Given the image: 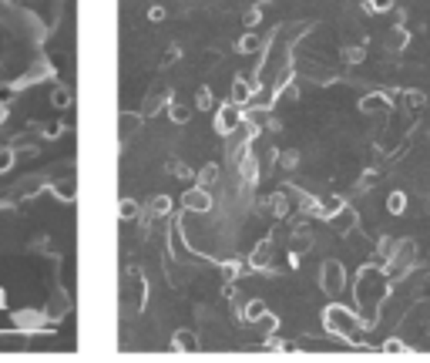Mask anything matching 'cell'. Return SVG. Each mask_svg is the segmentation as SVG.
Here are the masks:
<instances>
[{
	"label": "cell",
	"mask_w": 430,
	"mask_h": 363,
	"mask_svg": "<svg viewBox=\"0 0 430 363\" xmlns=\"http://www.w3.org/2000/svg\"><path fill=\"white\" fill-rule=\"evenodd\" d=\"M387 293H390L387 272H380L376 266H367L363 272H360V279H356V303H360V309H363V326H367V330L376 323L380 303H383Z\"/></svg>",
	"instance_id": "obj_1"
},
{
	"label": "cell",
	"mask_w": 430,
	"mask_h": 363,
	"mask_svg": "<svg viewBox=\"0 0 430 363\" xmlns=\"http://www.w3.org/2000/svg\"><path fill=\"white\" fill-rule=\"evenodd\" d=\"M323 323L326 330L339 337V340H346V343H360V333L367 330L360 316H353L350 309H343V306H326V313H323Z\"/></svg>",
	"instance_id": "obj_2"
},
{
	"label": "cell",
	"mask_w": 430,
	"mask_h": 363,
	"mask_svg": "<svg viewBox=\"0 0 430 363\" xmlns=\"http://www.w3.org/2000/svg\"><path fill=\"white\" fill-rule=\"evenodd\" d=\"M410 263H413V242L404 239V242L387 256V279H404V276L410 272Z\"/></svg>",
	"instance_id": "obj_3"
},
{
	"label": "cell",
	"mask_w": 430,
	"mask_h": 363,
	"mask_svg": "<svg viewBox=\"0 0 430 363\" xmlns=\"http://www.w3.org/2000/svg\"><path fill=\"white\" fill-rule=\"evenodd\" d=\"M319 286H323V293H330V296H339V293H343L346 272H343V266H339L337 259L323 263V269H319Z\"/></svg>",
	"instance_id": "obj_4"
},
{
	"label": "cell",
	"mask_w": 430,
	"mask_h": 363,
	"mask_svg": "<svg viewBox=\"0 0 430 363\" xmlns=\"http://www.w3.org/2000/svg\"><path fill=\"white\" fill-rule=\"evenodd\" d=\"M243 125V108L239 105H232V101H225L222 108H219V118H215V128L222 134H232L236 128Z\"/></svg>",
	"instance_id": "obj_5"
},
{
	"label": "cell",
	"mask_w": 430,
	"mask_h": 363,
	"mask_svg": "<svg viewBox=\"0 0 430 363\" xmlns=\"http://www.w3.org/2000/svg\"><path fill=\"white\" fill-rule=\"evenodd\" d=\"M182 209L185 212H208L212 209V195H208V189H188L185 195H182Z\"/></svg>",
	"instance_id": "obj_6"
},
{
	"label": "cell",
	"mask_w": 430,
	"mask_h": 363,
	"mask_svg": "<svg viewBox=\"0 0 430 363\" xmlns=\"http://www.w3.org/2000/svg\"><path fill=\"white\" fill-rule=\"evenodd\" d=\"M356 222H360V219H356V212L350 209V206H339V209L330 215V226H333L339 235H350V232L356 229Z\"/></svg>",
	"instance_id": "obj_7"
},
{
	"label": "cell",
	"mask_w": 430,
	"mask_h": 363,
	"mask_svg": "<svg viewBox=\"0 0 430 363\" xmlns=\"http://www.w3.org/2000/svg\"><path fill=\"white\" fill-rule=\"evenodd\" d=\"M169 101H171V91L165 88V84H158V88H155V91L145 98V105H141V118H145V115H155V111H162Z\"/></svg>",
	"instance_id": "obj_8"
},
{
	"label": "cell",
	"mask_w": 430,
	"mask_h": 363,
	"mask_svg": "<svg viewBox=\"0 0 430 363\" xmlns=\"http://www.w3.org/2000/svg\"><path fill=\"white\" fill-rule=\"evenodd\" d=\"M171 343H175V350H182V353H199V337L192 330H178L171 337Z\"/></svg>",
	"instance_id": "obj_9"
},
{
	"label": "cell",
	"mask_w": 430,
	"mask_h": 363,
	"mask_svg": "<svg viewBox=\"0 0 430 363\" xmlns=\"http://www.w3.org/2000/svg\"><path fill=\"white\" fill-rule=\"evenodd\" d=\"M249 98H252V84H249V81H243V77H239V81L232 84V95H229V101L243 108V105H245V101H249Z\"/></svg>",
	"instance_id": "obj_10"
},
{
	"label": "cell",
	"mask_w": 430,
	"mask_h": 363,
	"mask_svg": "<svg viewBox=\"0 0 430 363\" xmlns=\"http://www.w3.org/2000/svg\"><path fill=\"white\" fill-rule=\"evenodd\" d=\"M138 128H141V115H121V121H118V132H121V138H131Z\"/></svg>",
	"instance_id": "obj_11"
},
{
	"label": "cell",
	"mask_w": 430,
	"mask_h": 363,
	"mask_svg": "<svg viewBox=\"0 0 430 363\" xmlns=\"http://www.w3.org/2000/svg\"><path fill=\"white\" fill-rule=\"evenodd\" d=\"M215 182H219V165H215V162H206V169L199 172V185H202V189H212Z\"/></svg>",
	"instance_id": "obj_12"
},
{
	"label": "cell",
	"mask_w": 430,
	"mask_h": 363,
	"mask_svg": "<svg viewBox=\"0 0 430 363\" xmlns=\"http://www.w3.org/2000/svg\"><path fill=\"white\" fill-rule=\"evenodd\" d=\"M165 108H169V118H171V121H175V125H185L188 118H192V108H185V105H178V101H169Z\"/></svg>",
	"instance_id": "obj_13"
},
{
	"label": "cell",
	"mask_w": 430,
	"mask_h": 363,
	"mask_svg": "<svg viewBox=\"0 0 430 363\" xmlns=\"http://www.w3.org/2000/svg\"><path fill=\"white\" fill-rule=\"evenodd\" d=\"M169 209H171L169 195H155V199L148 202V215H169Z\"/></svg>",
	"instance_id": "obj_14"
},
{
	"label": "cell",
	"mask_w": 430,
	"mask_h": 363,
	"mask_svg": "<svg viewBox=\"0 0 430 363\" xmlns=\"http://www.w3.org/2000/svg\"><path fill=\"white\" fill-rule=\"evenodd\" d=\"M262 313H266V303H262V300H249V306L243 309V320L245 323H256Z\"/></svg>",
	"instance_id": "obj_15"
},
{
	"label": "cell",
	"mask_w": 430,
	"mask_h": 363,
	"mask_svg": "<svg viewBox=\"0 0 430 363\" xmlns=\"http://www.w3.org/2000/svg\"><path fill=\"white\" fill-rule=\"evenodd\" d=\"M276 323H279V320H276V316H272L269 309H266V313H262L259 320H256V326H259V333H276Z\"/></svg>",
	"instance_id": "obj_16"
},
{
	"label": "cell",
	"mask_w": 430,
	"mask_h": 363,
	"mask_svg": "<svg viewBox=\"0 0 430 363\" xmlns=\"http://www.w3.org/2000/svg\"><path fill=\"white\" fill-rule=\"evenodd\" d=\"M404 206H407V199H404V192H393L390 199H387V209H390L393 215H400V212H404Z\"/></svg>",
	"instance_id": "obj_17"
},
{
	"label": "cell",
	"mask_w": 430,
	"mask_h": 363,
	"mask_svg": "<svg viewBox=\"0 0 430 363\" xmlns=\"http://www.w3.org/2000/svg\"><path fill=\"white\" fill-rule=\"evenodd\" d=\"M269 252H272V246H269V242H262V246L252 252V266H266V263H269Z\"/></svg>",
	"instance_id": "obj_18"
},
{
	"label": "cell",
	"mask_w": 430,
	"mask_h": 363,
	"mask_svg": "<svg viewBox=\"0 0 430 363\" xmlns=\"http://www.w3.org/2000/svg\"><path fill=\"white\" fill-rule=\"evenodd\" d=\"M118 215H121V219H135V215H138V206H135L131 199H121V202H118Z\"/></svg>",
	"instance_id": "obj_19"
},
{
	"label": "cell",
	"mask_w": 430,
	"mask_h": 363,
	"mask_svg": "<svg viewBox=\"0 0 430 363\" xmlns=\"http://www.w3.org/2000/svg\"><path fill=\"white\" fill-rule=\"evenodd\" d=\"M54 189H57V195H61V199H75V178H64V182H57Z\"/></svg>",
	"instance_id": "obj_20"
},
{
	"label": "cell",
	"mask_w": 430,
	"mask_h": 363,
	"mask_svg": "<svg viewBox=\"0 0 430 363\" xmlns=\"http://www.w3.org/2000/svg\"><path fill=\"white\" fill-rule=\"evenodd\" d=\"M195 108H202V111L212 108V91H208V88H199V95H195Z\"/></svg>",
	"instance_id": "obj_21"
},
{
	"label": "cell",
	"mask_w": 430,
	"mask_h": 363,
	"mask_svg": "<svg viewBox=\"0 0 430 363\" xmlns=\"http://www.w3.org/2000/svg\"><path fill=\"white\" fill-rule=\"evenodd\" d=\"M380 105H387V98H380V95H374V98H363V111H380Z\"/></svg>",
	"instance_id": "obj_22"
},
{
	"label": "cell",
	"mask_w": 430,
	"mask_h": 363,
	"mask_svg": "<svg viewBox=\"0 0 430 363\" xmlns=\"http://www.w3.org/2000/svg\"><path fill=\"white\" fill-rule=\"evenodd\" d=\"M404 44H407V34H404V31H397V34H390V38H387V47H390V51H400Z\"/></svg>",
	"instance_id": "obj_23"
},
{
	"label": "cell",
	"mask_w": 430,
	"mask_h": 363,
	"mask_svg": "<svg viewBox=\"0 0 430 363\" xmlns=\"http://www.w3.org/2000/svg\"><path fill=\"white\" fill-rule=\"evenodd\" d=\"M269 206H272V212H276V215H286V212H289V202H286V195H276V199H272Z\"/></svg>",
	"instance_id": "obj_24"
},
{
	"label": "cell",
	"mask_w": 430,
	"mask_h": 363,
	"mask_svg": "<svg viewBox=\"0 0 430 363\" xmlns=\"http://www.w3.org/2000/svg\"><path fill=\"white\" fill-rule=\"evenodd\" d=\"M14 165V152L10 148H0V172H7Z\"/></svg>",
	"instance_id": "obj_25"
},
{
	"label": "cell",
	"mask_w": 430,
	"mask_h": 363,
	"mask_svg": "<svg viewBox=\"0 0 430 363\" xmlns=\"http://www.w3.org/2000/svg\"><path fill=\"white\" fill-rule=\"evenodd\" d=\"M367 7H370V10H376V14H383V10H390V7H393V0H367Z\"/></svg>",
	"instance_id": "obj_26"
},
{
	"label": "cell",
	"mask_w": 430,
	"mask_h": 363,
	"mask_svg": "<svg viewBox=\"0 0 430 363\" xmlns=\"http://www.w3.org/2000/svg\"><path fill=\"white\" fill-rule=\"evenodd\" d=\"M175 58H182V51H178V47L171 44L169 51H165V58H162V68H169V64H175Z\"/></svg>",
	"instance_id": "obj_27"
},
{
	"label": "cell",
	"mask_w": 430,
	"mask_h": 363,
	"mask_svg": "<svg viewBox=\"0 0 430 363\" xmlns=\"http://www.w3.org/2000/svg\"><path fill=\"white\" fill-rule=\"evenodd\" d=\"M343 54H346V61H350V64H360V61H363V47H346Z\"/></svg>",
	"instance_id": "obj_28"
},
{
	"label": "cell",
	"mask_w": 430,
	"mask_h": 363,
	"mask_svg": "<svg viewBox=\"0 0 430 363\" xmlns=\"http://www.w3.org/2000/svg\"><path fill=\"white\" fill-rule=\"evenodd\" d=\"M239 47H243V51H256V47H259V38H256V34H245Z\"/></svg>",
	"instance_id": "obj_29"
},
{
	"label": "cell",
	"mask_w": 430,
	"mask_h": 363,
	"mask_svg": "<svg viewBox=\"0 0 430 363\" xmlns=\"http://www.w3.org/2000/svg\"><path fill=\"white\" fill-rule=\"evenodd\" d=\"M383 350H387V353H407V346L400 343V340H387V343H383Z\"/></svg>",
	"instance_id": "obj_30"
},
{
	"label": "cell",
	"mask_w": 430,
	"mask_h": 363,
	"mask_svg": "<svg viewBox=\"0 0 430 363\" xmlns=\"http://www.w3.org/2000/svg\"><path fill=\"white\" fill-rule=\"evenodd\" d=\"M169 172H171V175H178V178H188V175H192V172L185 169V165H182V162H171V165H169Z\"/></svg>",
	"instance_id": "obj_31"
},
{
	"label": "cell",
	"mask_w": 430,
	"mask_h": 363,
	"mask_svg": "<svg viewBox=\"0 0 430 363\" xmlns=\"http://www.w3.org/2000/svg\"><path fill=\"white\" fill-rule=\"evenodd\" d=\"M68 101H71V95H68L64 88H57V91H54V105H57V108H64Z\"/></svg>",
	"instance_id": "obj_32"
},
{
	"label": "cell",
	"mask_w": 430,
	"mask_h": 363,
	"mask_svg": "<svg viewBox=\"0 0 430 363\" xmlns=\"http://www.w3.org/2000/svg\"><path fill=\"white\" fill-rule=\"evenodd\" d=\"M225 276H229V279H236V276H239V272H243V266H239V263H225Z\"/></svg>",
	"instance_id": "obj_33"
},
{
	"label": "cell",
	"mask_w": 430,
	"mask_h": 363,
	"mask_svg": "<svg viewBox=\"0 0 430 363\" xmlns=\"http://www.w3.org/2000/svg\"><path fill=\"white\" fill-rule=\"evenodd\" d=\"M259 24V7H252L249 14H245V27H256Z\"/></svg>",
	"instance_id": "obj_34"
},
{
	"label": "cell",
	"mask_w": 430,
	"mask_h": 363,
	"mask_svg": "<svg viewBox=\"0 0 430 363\" xmlns=\"http://www.w3.org/2000/svg\"><path fill=\"white\" fill-rule=\"evenodd\" d=\"M296 158H300L296 152H286L282 155V165H286V169H296Z\"/></svg>",
	"instance_id": "obj_35"
},
{
	"label": "cell",
	"mask_w": 430,
	"mask_h": 363,
	"mask_svg": "<svg viewBox=\"0 0 430 363\" xmlns=\"http://www.w3.org/2000/svg\"><path fill=\"white\" fill-rule=\"evenodd\" d=\"M3 118H7V108H3V105H0V121H3Z\"/></svg>",
	"instance_id": "obj_36"
}]
</instances>
